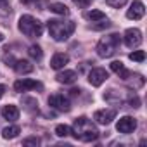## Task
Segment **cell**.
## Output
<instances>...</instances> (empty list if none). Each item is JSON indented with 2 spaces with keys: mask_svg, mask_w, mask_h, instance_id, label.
I'll return each mask as SVG.
<instances>
[{
  "mask_svg": "<svg viewBox=\"0 0 147 147\" xmlns=\"http://www.w3.org/2000/svg\"><path fill=\"white\" fill-rule=\"evenodd\" d=\"M71 133L75 135V138L82 140V142H92L95 138H99V130L97 126L85 116H80L75 119V125L71 128Z\"/></svg>",
  "mask_w": 147,
  "mask_h": 147,
  "instance_id": "6da1fadb",
  "label": "cell"
},
{
  "mask_svg": "<svg viewBox=\"0 0 147 147\" xmlns=\"http://www.w3.org/2000/svg\"><path fill=\"white\" fill-rule=\"evenodd\" d=\"M47 28H49V33L50 36L55 40V42H64L67 40L73 31L76 30V24L73 21H61V19H50L47 23Z\"/></svg>",
  "mask_w": 147,
  "mask_h": 147,
  "instance_id": "7a4b0ae2",
  "label": "cell"
},
{
  "mask_svg": "<svg viewBox=\"0 0 147 147\" xmlns=\"http://www.w3.org/2000/svg\"><path fill=\"white\" fill-rule=\"evenodd\" d=\"M19 31L23 35L30 36V38H38V36H42L43 26L36 18H33L30 14H24V16L19 18Z\"/></svg>",
  "mask_w": 147,
  "mask_h": 147,
  "instance_id": "3957f363",
  "label": "cell"
},
{
  "mask_svg": "<svg viewBox=\"0 0 147 147\" xmlns=\"http://www.w3.org/2000/svg\"><path fill=\"white\" fill-rule=\"evenodd\" d=\"M119 42H121V36L118 33H111V35L102 36L99 40V43H97V54H99V57H111L118 50Z\"/></svg>",
  "mask_w": 147,
  "mask_h": 147,
  "instance_id": "277c9868",
  "label": "cell"
},
{
  "mask_svg": "<svg viewBox=\"0 0 147 147\" xmlns=\"http://www.w3.org/2000/svg\"><path fill=\"white\" fill-rule=\"evenodd\" d=\"M49 106L57 109V111H62V113H67L71 109V104H69L67 97H64L62 94H52L49 97Z\"/></svg>",
  "mask_w": 147,
  "mask_h": 147,
  "instance_id": "5b68a950",
  "label": "cell"
},
{
  "mask_svg": "<svg viewBox=\"0 0 147 147\" xmlns=\"http://www.w3.org/2000/svg\"><path fill=\"white\" fill-rule=\"evenodd\" d=\"M107 78H109V73L104 67H94L88 73V82H90L92 87H100Z\"/></svg>",
  "mask_w": 147,
  "mask_h": 147,
  "instance_id": "8992f818",
  "label": "cell"
},
{
  "mask_svg": "<svg viewBox=\"0 0 147 147\" xmlns=\"http://www.w3.org/2000/svg\"><path fill=\"white\" fill-rule=\"evenodd\" d=\"M43 85L36 80H30V78H23V80H18L14 83V90L16 92H28V90H42Z\"/></svg>",
  "mask_w": 147,
  "mask_h": 147,
  "instance_id": "52a82bcc",
  "label": "cell"
},
{
  "mask_svg": "<svg viewBox=\"0 0 147 147\" xmlns=\"http://www.w3.org/2000/svg\"><path fill=\"white\" fill-rule=\"evenodd\" d=\"M135 128H137V119L131 118V116H123V118H119L118 123H116V130H118L119 133H125V135L131 133Z\"/></svg>",
  "mask_w": 147,
  "mask_h": 147,
  "instance_id": "ba28073f",
  "label": "cell"
},
{
  "mask_svg": "<svg viewBox=\"0 0 147 147\" xmlns=\"http://www.w3.org/2000/svg\"><path fill=\"white\" fill-rule=\"evenodd\" d=\"M125 43H126V47H130V49L138 47V45L142 43V33H140V30H137V28L126 30V31H125Z\"/></svg>",
  "mask_w": 147,
  "mask_h": 147,
  "instance_id": "9c48e42d",
  "label": "cell"
},
{
  "mask_svg": "<svg viewBox=\"0 0 147 147\" xmlns=\"http://www.w3.org/2000/svg\"><path fill=\"white\" fill-rule=\"evenodd\" d=\"M116 118V109H99L94 113V119L99 125H109Z\"/></svg>",
  "mask_w": 147,
  "mask_h": 147,
  "instance_id": "30bf717a",
  "label": "cell"
},
{
  "mask_svg": "<svg viewBox=\"0 0 147 147\" xmlns=\"http://www.w3.org/2000/svg\"><path fill=\"white\" fill-rule=\"evenodd\" d=\"M144 14H145V7H144V4L140 2V0H135V2L130 5L128 12H126V18H128V19H133V21H138V19L144 18Z\"/></svg>",
  "mask_w": 147,
  "mask_h": 147,
  "instance_id": "8fae6325",
  "label": "cell"
},
{
  "mask_svg": "<svg viewBox=\"0 0 147 147\" xmlns=\"http://www.w3.org/2000/svg\"><path fill=\"white\" fill-rule=\"evenodd\" d=\"M67 62H69V55L64 54V52H57V54H54V57L50 59V67H52V69H62Z\"/></svg>",
  "mask_w": 147,
  "mask_h": 147,
  "instance_id": "7c38bea8",
  "label": "cell"
},
{
  "mask_svg": "<svg viewBox=\"0 0 147 147\" xmlns=\"http://www.w3.org/2000/svg\"><path fill=\"white\" fill-rule=\"evenodd\" d=\"M59 83H64V85H71V83H75L78 80V75H76V71H71V69H66V71H61L59 75L55 76Z\"/></svg>",
  "mask_w": 147,
  "mask_h": 147,
  "instance_id": "4fadbf2b",
  "label": "cell"
},
{
  "mask_svg": "<svg viewBox=\"0 0 147 147\" xmlns=\"http://www.w3.org/2000/svg\"><path fill=\"white\" fill-rule=\"evenodd\" d=\"M2 118L7 119V121H16V119L19 118V109H18V106H14V104L4 106V107H2Z\"/></svg>",
  "mask_w": 147,
  "mask_h": 147,
  "instance_id": "5bb4252c",
  "label": "cell"
},
{
  "mask_svg": "<svg viewBox=\"0 0 147 147\" xmlns=\"http://www.w3.org/2000/svg\"><path fill=\"white\" fill-rule=\"evenodd\" d=\"M12 67L16 69V73H19V75H28V73H31V71L35 69V67H33V64H31L30 61H24V59L16 61Z\"/></svg>",
  "mask_w": 147,
  "mask_h": 147,
  "instance_id": "9a60e30c",
  "label": "cell"
},
{
  "mask_svg": "<svg viewBox=\"0 0 147 147\" xmlns=\"http://www.w3.org/2000/svg\"><path fill=\"white\" fill-rule=\"evenodd\" d=\"M125 82H128V83H130V87H131L133 90L142 88V87H144V83H145V80L142 78V75H131V73H128V76L125 78Z\"/></svg>",
  "mask_w": 147,
  "mask_h": 147,
  "instance_id": "2e32d148",
  "label": "cell"
},
{
  "mask_svg": "<svg viewBox=\"0 0 147 147\" xmlns=\"http://www.w3.org/2000/svg\"><path fill=\"white\" fill-rule=\"evenodd\" d=\"M19 131H21V128L19 126H7V128H4L2 130V137L5 138V140H12V138H16L18 135H19Z\"/></svg>",
  "mask_w": 147,
  "mask_h": 147,
  "instance_id": "e0dca14e",
  "label": "cell"
},
{
  "mask_svg": "<svg viewBox=\"0 0 147 147\" xmlns=\"http://www.w3.org/2000/svg\"><path fill=\"white\" fill-rule=\"evenodd\" d=\"M85 18H87V19H90L92 23H95V21H104V19H106V14H104L102 11L92 9V11H88V12L85 14Z\"/></svg>",
  "mask_w": 147,
  "mask_h": 147,
  "instance_id": "ac0fdd59",
  "label": "cell"
},
{
  "mask_svg": "<svg viewBox=\"0 0 147 147\" xmlns=\"http://www.w3.org/2000/svg\"><path fill=\"white\" fill-rule=\"evenodd\" d=\"M52 12H55V14H61V16H67L69 14V9L64 5V4H50V7H49Z\"/></svg>",
  "mask_w": 147,
  "mask_h": 147,
  "instance_id": "d6986e66",
  "label": "cell"
},
{
  "mask_svg": "<svg viewBox=\"0 0 147 147\" xmlns=\"http://www.w3.org/2000/svg\"><path fill=\"white\" fill-rule=\"evenodd\" d=\"M28 54H30V57H33V59H36V61H40L42 59V49L38 47V45H31L30 49H28Z\"/></svg>",
  "mask_w": 147,
  "mask_h": 147,
  "instance_id": "ffe728a7",
  "label": "cell"
},
{
  "mask_svg": "<svg viewBox=\"0 0 147 147\" xmlns=\"http://www.w3.org/2000/svg\"><path fill=\"white\" fill-rule=\"evenodd\" d=\"M128 57H130V61H133V62H142V61L145 59V52H144V50H133Z\"/></svg>",
  "mask_w": 147,
  "mask_h": 147,
  "instance_id": "44dd1931",
  "label": "cell"
},
{
  "mask_svg": "<svg viewBox=\"0 0 147 147\" xmlns=\"http://www.w3.org/2000/svg\"><path fill=\"white\" fill-rule=\"evenodd\" d=\"M71 133V128L67 125H57L55 126V135L57 137H67Z\"/></svg>",
  "mask_w": 147,
  "mask_h": 147,
  "instance_id": "7402d4cb",
  "label": "cell"
},
{
  "mask_svg": "<svg viewBox=\"0 0 147 147\" xmlns=\"http://www.w3.org/2000/svg\"><path fill=\"white\" fill-rule=\"evenodd\" d=\"M9 14H11V2L0 0V16H9Z\"/></svg>",
  "mask_w": 147,
  "mask_h": 147,
  "instance_id": "603a6c76",
  "label": "cell"
},
{
  "mask_svg": "<svg viewBox=\"0 0 147 147\" xmlns=\"http://www.w3.org/2000/svg\"><path fill=\"white\" fill-rule=\"evenodd\" d=\"M126 102H128L130 107H138V106H140V99H138L137 94H130L128 99H126Z\"/></svg>",
  "mask_w": 147,
  "mask_h": 147,
  "instance_id": "cb8c5ba5",
  "label": "cell"
},
{
  "mask_svg": "<svg viewBox=\"0 0 147 147\" xmlns=\"http://www.w3.org/2000/svg\"><path fill=\"white\" fill-rule=\"evenodd\" d=\"M126 2H128V0H106V4H107V5L116 7V9H119V7L126 5Z\"/></svg>",
  "mask_w": 147,
  "mask_h": 147,
  "instance_id": "d4e9b609",
  "label": "cell"
},
{
  "mask_svg": "<svg viewBox=\"0 0 147 147\" xmlns=\"http://www.w3.org/2000/svg\"><path fill=\"white\" fill-rule=\"evenodd\" d=\"M111 69L119 75V73L125 69V66H123V62H121V61H113V62H111Z\"/></svg>",
  "mask_w": 147,
  "mask_h": 147,
  "instance_id": "484cf974",
  "label": "cell"
},
{
  "mask_svg": "<svg viewBox=\"0 0 147 147\" xmlns=\"http://www.w3.org/2000/svg\"><path fill=\"white\" fill-rule=\"evenodd\" d=\"M40 144V138L38 137H28L23 140V145H38Z\"/></svg>",
  "mask_w": 147,
  "mask_h": 147,
  "instance_id": "4316f807",
  "label": "cell"
},
{
  "mask_svg": "<svg viewBox=\"0 0 147 147\" xmlns=\"http://www.w3.org/2000/svg\"><path fill=\"white\" fill-rule=\"evenodd\" d=\"M109 26H111V23H107V21H106V23L95 24V26H94V30H104V28H109Z\"/></svg>",
  "mask_w": 147,
  "mask_h": 147,
  "instance_id": "83f0119b",
  "label": "cell"
},
{
  "mask_svg": "<svg viewBox=\"0 0 147 147\" xmlns=\"http://www.w3.org/2000/svg\"><path fill=\"white\" fill-rule=\"evenodd\" d=\"M75 4H78V5H87L88 0H75Z\"/></svg>",
  "mask_w": 147,
  "mask_h": 147,
  "instance_id": "f1b7e54d",
  "label": "cell"
},
{
  "mask_svg": "<svg viewBox=\"0 0 147 147\" xmlns=\"http://www.w3.org/2000/svg\"><path fill=\"white\" fill-rule=\"evenodd\" d=\"M4 94H5V85H0V99L4 97Z\"/></svg>",
  "mask_w": 147,
  "mask_h": 147,
  "instance_id": "f546056e",
  "label": "cell"
},
{
  "mask_svg": "<svg viewBox=\"0 0 147 147\" xmlns=\"http://www.w3.org/2000/svg\"><path fill=\"white\" fill-rule=\"evenodd\" d=\"M0 42H4V35L2 33H0Z\"/></svg>",
  "mask_w": 147,
  "mask_h": 147,
  "instance_id": "4dcf8cb0",
  "label": "cell"
},
{
  "mask_svg": "<svg viewBox=\"0 0 147 147\" xmlns=\"http://www.w3.org/2000/svg\"><path fill=\"white\" fill-rule=\"evenodd\" d=\"M23 2H24V4H30V2H31V0H23Z\"/></svg>",
  "mask_w": 147,
  "mask_h": 147,
  "instance_id": "1f68e13d",
  "label": "cell"
}]
</instances>
